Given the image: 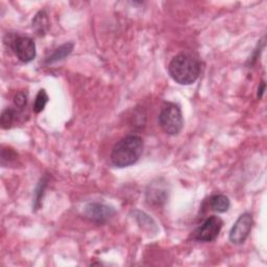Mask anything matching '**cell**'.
<instances>
[{
  "label": "cell",
  "mask_w": 267,
  "mask_h": 267,
  "mask_svg": "<svg viewBox=\"0 0 267 267\" xmlns=\"http://www.w3.org/2000/svg\"><path fill=\"white\" fill-rule=\"evenodd\" d=\"M73 48H74V43L72 42H68V43L63 44L62 46H60L59 48H57L55 51H53L52 55L46 59L45 63L52 64V63L64 60L66 57L70 55L71 52H72Z\"/></svg>",
  "instance_id": "9c48e42d"
},
{
  "label": "cell",
  "mask_w": 267,
  "mask_h": 267,
  "mask_svg": "<svg viewBox=\"0 0 267 267\" xmlns=\"http://www.w3.org/2000/svg\"><path fill=\"white\" fill-rule=\"evenodd\" d=\"M264 91H265V83L262 82L259 89H258V98H262L263 94H264Z\"/></svg>",
  "instance_id": "e0dca14e"
},
{
  "label": "cell",
  "mask_w": 267,
  "mask_h": 267,
  "mask_svg": "<svg viewBox=\"0 0 267 267\" xmlns=\"http://www.w3.org/2000/svg\"><path fill=\"white\" fill-rule=\"evenodd\" d=\"M210 206L217 213H225L230 209L231 202L225 195L216 194L213 195V197L210 199Z\"/></svg>",
  "instance_id": "30bf717a"
},
{
  "label": "cell",
  "mask_w": 267,
  "mask_h": 267,
  "mask_svg": "<svg viewBox=\"0 0 267 267\" xmlns=\"http://www.w3.org/2000/svg\"><path fill=\"white\" fill-rule=\"evenodd\" d=\"M49 27L48 15L45 10L40 11L32 19V28L39 35H44Z\"/></svg>",
  "instance_id": "ba28073f"
},
{
  "label": "cell",
  "mask_w": 267,
  "mask_h": 267,
  "mask_svg": "<svg viewBox=\"0 0 267 267\" xmlns=\"http://www.w3.org/2000/svg\"><path fill=\"white\" fill-rule=\"evenodd\" d=\"M143 147L144 143L141 137L136 135L124 137L114 145L111 154V161L118 168L134 165L143 152Z\"/></svg>",
  "instance_id": "6da1fadb"
},
{
  "label": "cell",
  "mask_w": 267,
  "mask_h": 267,
  "mask_svg": "<svg viewBox=\"0 0 267 267\" xmlns=\"http://www.w3.org/2000/svg\"><path fill=\"white\" fill-rule=\"evenodd\" d=\"M49 100V97L46 93V91L44 90H40L39 93L37 94V97H35V100H34V103H33V112L34 113H41L44 109H45V106L47 104Z\"/></svg>",
  "instance_id": "7c38bea8"
},
{
  "label": "cell",
  "mask_w": 267,
  "mask_h": 267,
  "mask_svg": "<svg viewBox=\"0 0 267 267\" xmlns=\"http://www.w3.org/2000/svg\"><path fill=\"white\" fill-rule=\"evenodd\" d=\"M17 158V154L10 148H4L3 152H2V165L5 166L6 162H8L9 165V161H13Z\"/></svg>",
  "instance_id": "9a60e30c"
},
{
  "label": "cell",
  "mask_w": 267,
  "mask_h": 267,
  "mask_svg": "<svg viewBox=\"0 0 267 267\" xmlns=\"http://www.w3.org/2000/svg\"><path fill=\"white\" fill-rule=\"evenodd\" d=\"M16 115H17L16 111L11 108L5 109L3 111L2 117H0V124H2V128L4 130H8L12 128V126L16 120Z\"/></svg>",
  "instance_id": "8fae6325"
},
{
  "label": "cell",
  "mask_w": 267,
  "mask_h": 267,
  "mask_svg": "<svg viewBox=\"0 0 267 267\" xmlns=\"http://www.w3.org/2000/svg\"><path fill=\"white\" fill-rule=\"evenodd\" d=\"M115 214L116 211L113 207L101 203L88 204L84 209V216L89 220L97 223H103L108 221Z\"/></svg>",
  "instance_id": "52a82bcc"
},
{
  "label": "cell",
  "mask_w": 267,
  "mask_h": 267,
  "mask_svg": "<svg viewBox=\"0 0 267 267\" xmlns=\"http://www.w3.org/2000/svg\"><path fill=\"white\" fill-rule=\"evenodd\" d=\"M14 103L17 106V108H24L27 103V96L24 92H18L15 96H14Z\"/></svg>",
  "instance_id": "2e32d148"
},
{
  "label": "cell",
  "mask_w": 267,
  "mask_h": 267,
  "mask_svg": "<svg viewBox=\"0 0 267 267\" xmlns=\"http://www.w3.org/2000/svg\"><path fill=\"white\" fill-rule=\"evenodd\" d=\"M159 124L164 133L176 136L184 127V118L179 105L173 102H166L159 114Z\"/></svg>",
  "instance_id": "3957f363"
},
{
  "label": "cell",
  "mask_w": 267,
  "mask_h": 267,
  "mask_svg": "<svg viewBox=\"0 0 267 267\" xmlns=\"http://www.w3.org/2000/svg\"><path fill=\"white\" fill-rule=\"evenodd\" d=\"M166 191L162 189H158V187L156 188H151L150 191L147 192V200H149L148 202L150 203H156V204H160L161 202H165L166 200Z\"/></svg>",
  "instance_id": "4fadbf2b"
},
{
  "label": "cell",
  "mask_w": 267,
  "mask_h": 267,
  "mask_svg": "<svg viewBox=\"0 0 267 267\" xmlns=\"http://www.w3.org/2000/svg\"><path fill=\"white\" fill-rule=\"evenodd\" d=\"M6 44L13 49L16 57L22 63H29L35 58V44L29 37L18 34H7L5 38Z\"/></svg>",
  "instance_id": "277c9868"
},
{
  "label": "cell",
  "mask_w": 267,
  "mask_h": 267,
  "mask_svg": "<svg viewBox=\"0 0 267 267\" xmlns=\"http://www.w3.org/2000/svg\"><path fill=\"white\" fill-rule=\"evenodd\" d=\"M223 221L218 216H210L194 232V239L201 242L214 241L222 228Z\"/></svg>",
  "instance_id": "5b68a950"
},
{
  "label": "cell",
  "mask_w": 267,
  "mask_h": 267,
  "mask_svg": "<svg viewBox=\"0 0 267 267\" xmlns=\"http://www.w3.org/2000/svg\"><path fill=\"white\" fill-rule=\"evenodd\" d=\"M46 184H47V181L45 179L41 180V182L39 183V186L37 187V190H35V193H34V208L37 209L39 207V203L42 199V195H43V191L46 187Z\"/></svg>",
  "instance_id": "5bb4252c"
},
{
  "label": "cell",
  "mask_w": 267,
  "mask_h": 267,
  "mask_svg": "<svg viewBox=\"0 0 267 267\" xmlns=\"http://www.w3.org/2000/svg\"><path fill=\"white\" fill-rule=\"evenodd\" d=\"M253 226V216L251 213H243L236 220L230 231V241L233 244H242L250 235Z\"/></svg>",
  "instance_id": "8992f818"
},
{
  "label": "cell",
  "mask_w": 267,
  "mask_h": 267,
  "mask_svg": "<svg viewBox=\"0 0 267 267\" xmlns=\"http://www.w3.org/2000/svg\"><path fill=\"white\" fill-rule=\"evenodd\" d=\"M168 72L177 84L191 85L197 82L200 77L201 63L197 58L188 53H180L171 60Z\"/></svg>",
  "instance_id": "7a4b0ae2"
}]
</instances>
